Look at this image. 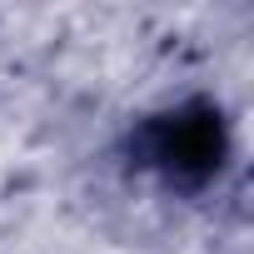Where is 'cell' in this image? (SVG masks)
<instances>
[{
	"label": "cell",
	"mask_w": 254,
	"mask_h": 254,
	"mask_svg": "<svg viewBox=\"0 0 254 254\" xmlns=\"http://www.w3.org/2000/svg\"><path fill=\"white\" fill-rule=\"evenodd\" d=\"M219 155H224V130L209 110L165 115L145 135V165L165 170L170 180H204V175H214Z\"/></svg>",
	"instance_id": "6da1fadb"
}]
</instances>
